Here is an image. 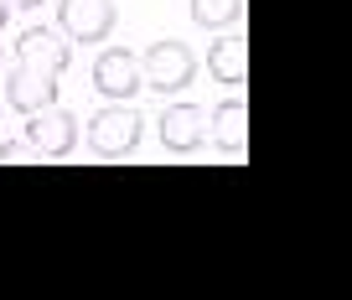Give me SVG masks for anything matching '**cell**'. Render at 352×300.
<instances>
[{
    "label": "cell",
    "instance_id": "6da1fadb",
    "mask_svg": "<svg viewBox=\"0 0 352 300\" xmlns=\"http://www.w3.org/2000/svg\"><path fill=\"white\" fill-rule=\"evenodd\" d=\"M140 135H145L140 109L114 99L109 109H94V119H88V150L104 156V161H124V156L140 150Z\"/></svg>",
    "mask_w": 352,
    "mask_h": 300
},
{
    "label": "cell",
    "instance_id": "7a4b0ae2",
    "mask_svg": "<svg viewBox=\"0 0 352 300\" xmlns=\"http://www.w3.org/2000/svg\"><path fill=\"white\" fill-rule=\"evenodd\" d=\"M140 78L145 89L155 93H176V89H187L192 78H197V52H192L187 42H151V52L140 57Z\"/></svg>",
    "mask_w": 352,
    "mask_h": 300
},
{
    "label": "cell",
    "instance_id": "3957f363",
    "mask_svg": "<svg viewBox=\"0 0 352 300\" xmlns=\"http://www.w3.org/2000/svg\"><path fill=\"white\" fill-rule=\"evenodd\" d=\"M120 11H114V0H57V32L67 42H104L114 32Z\"/></svg>",
    "mask_w": 352,
    "mask_h": 300
},
{
    "label": "cell",
    "instance_id": "277c9868",
    "mask_svg": "<svg viewBox=\"0 0 352 300\" xmlns=\"http://www.w3.org/2000/svg\"><path fill=\"white\" fill-rule=\"evenodd\" d=\"M94 89H99L104 99H120V104H130L135 93L145 89L135 52H124V47H104V52L94 57Z\"/></svg>",
    "mask_w": 352,
    "mask_h": 300
},
{
    "label": "cell",
    "instance_id": "5b68a950",
    "mask_svg": "<svg viewBox=\"0 0 352 300\" xmlns=\"http://www.w3.org/2000/svg\"><path fill=\"white\" fill-rule=\"evenodd\" d=\"M26 140H32V150L36 156H67L78 145V114H67V109H57V104H47V109H36L32 114V124H26Z\"/></svg>",
    "mask_w": 352,
    "mask_h": 300
},
{
    "label": "cell",
    "instance_id": "8992f818",
    "mask_svg": "<svg viewBox=\"0 0 352 300\" xmlns=\"http://www.w3.org/2000/svg\"><path fill=\"white\" fill-rule=\"evenodd\" d=\"M16 62L42 67V73H57V78H63L67 62H73V47H67L63 32L52 36V26H26V32L16 36Z\"/></svg>",
    "mask_w": 352,
    "mask_h": 300
},
{
    "label": "cell",
    "instance_id": "52a82bcc",
    "mask_svg": "<svg viewBox=\"0 0 352 300\" xmlns=\"http://www.w3.org/2000/svg\"><path fill=\"white\" fill-rule=\"evenodd\" d=\"M202 140H208V114L197 104H171L161 114V145L171 156H192Z\"/></svg>",
    "mask_w": 352,
    "mask_h": 300
},
{
    "label": "cell",
    "instance_id": "ba28073f",
    "mask_svg": "<svg viewBox=\"0 0 352 300\" xmlns=\"http://www.w3.org/2000/svg\"><path fill=\"white\" fill-rule=\"evenodd\" d=\"M6 99H11L16 114H36L47 104H57V73H42V67H26L16 62L11 83H6Z\"/></svg>",
    "mask_w": 352,
    "mask_h": 300
},
{
    "label": "cell",
    "instance_id": "9c48e42d",
    "mask_svg": "<svg viewBox=\"0 0 352 300\" xmlns=\"http://www.w3.org/2000/svg\"><path fill=\"white\" fill-rule=\"evenodd\" d=\"M208 73L218 83H228V89H243V83H249V42H243V36H212Z\"/></svg>",
    "mask_w": 352,
    "mask_h": 300
},
{
    "label": "cell",
    "instance_id": "30bf717a",
    "mask_svg": "<svg viewBox=\"0 0 352 300\" xmlns=\"http://www.w3.org/2000/svg\"><path fill=\"white\" fill-rule=\"evenodd\" d=\"M208 119H212V135H218V145L228 156H243V150H249V104L243 99L218 104V114H208Z\"/></svg>",
    "mask_w": 352,
    "mask_h": 300
},
{
    "label": "cell",
    "instance_id": "8fae6325",
    "mask_svg": "<svg viewBox=\"0 0 352 300\" xmlns=\"http://www.w3.org/2000/svg\"><path fill=\"white\" fill-rule=\"evenodd\" d=\"M243 16V0H192V21L202 26V32H223V26H233Z\"/></svg>",
    "mask_w": 352,
    "mask_h": 300
},
{
    "label": "cell",
    "instance_id": "7c38bea8",
    "mask_svg": "<svg viewBox=\"0 0 352 300\" xmlns=\"http://www.w3.org/2000/svg\"><path fill=\"white\" fill-rule=\"evenodd\" d=\"M36 150H32V140H6L0 145V166H21V161H32Z\"/></svg>",
    "mask_w": 352,
    "mask_h": 300
},
{
    "label": "cell",
    "instance_id": "4fadbf2b",
    "mask_svg": "<svg viewBox=\"0 0 352 300\" xmlns=\"http://www.w3.org/2000/svg\"><path fill=\"white\" fill-rule=\"evenodd\" d=\"M16 11H36V5H42V0H11Z\"/></svg>",
    "mask_w": 352,
    "mask_h": 300
},
{
    "label": "cell",
    "instance_id": "5bb4252c",
    "mask_svg": "<svg viewBox=\"0 0 352 300\" xmlns=\"http://www.w3.org/2000/svg\"><path fill=\"white\" fill-rule=\"evenodd\" d=\"M11 21V0H0V26Z\"/></svg>",
    "mask_w": 352,
    "mask_h": 300
},
{
    "label": "cell",
    "instance_id": "9a60e30c",
    "mask_svg": "<svg viewBox=\"0 0 352 300\" xmlns=\"http://www.w3.org/2000/svg\"><path fill=\"white\" fill-rule=\"evenodd\" d=\"M0 62H6V52H0Z\"/></svg>",
    "mask_w": 352,
    "mask_h": 300
}]
</instances>
